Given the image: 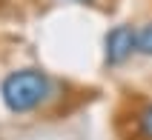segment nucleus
Segmentation results:
<instances>
[{
  "mask_svg": "<svg viewBox=\"0 0 152 140\" xmlns=\"http://www.w3.org/2000/svg\"><path fill=\"white\" fill-rule=\"evenodd\" d=\"M49 94H52V80H49V74L40 72V69L12 72L3 80V86H0V97H3L6 109L15 112V115L34 112L40 103H46Z\"/></svg>",
  "mask_w": 152,
  "mask_h": 140,
  "instance_id": "nucleus-1",
  "label": "nucleus"
},
{
  "mask_svg": "<svg viewBox=\"0 0 152 140\" xmlns=\"http://www.w3.org/2000/svg\"><path fill=\"white\" fill-rule=\"evenodd\" d=\"M132 54H135V29L129 23L109 29L103 37V63L106 66H124Z\"/></svg>",
  "mask_w": 152,
  "mask_h": 140,
  "instance_id": "nucleus-2",
  "label": "nucleus"
},
{
  "mask_svg": "<svg viewBox=\"0 0 152 140\" xmlns=\"http://www.w3.org/2000/svg\"><path fill=\"white\" fill-rule=\"evenodd\" d=\"M135 52L152 57V23H144L141 29H135Z\"/></svg>",
  "mask_w": 152,
  "mask_h": 140,
  "instance_id": "nucleus-3",
  "label": "nucleus"
},
{
  "mask_svg": "<svg viewBox=\"0 0 152 140\" xmlns=\"http://www.w3.org/2000/svg\"><path fill=\"white\" fill-rule=\"evenodd\" d=\"M135 129H138V137L141 140H152V103H146V106L138 112Z\"/></svg>",
  "mask_w": 152,
  "mask_h": 140,
  "instance_id": "nucleus-4",
  "label": "nucleus"
},
{
  "mask_svg": "<svg viewBox=\"0 0 152 140\" xmlns=\"http://www.w3.org/2000/svg\"><path fill=\"white\" fill-rule=\"evenodd\" d=\"M75 3H83V6H92L95 0H75Z\"/></svg>",
  "mask_w": 152,
  "mask_h": 140,
  "instance_id": "nucleus-5",
  "label": "nucleus"
}]
</instances>
